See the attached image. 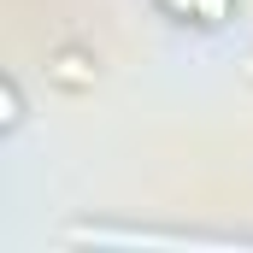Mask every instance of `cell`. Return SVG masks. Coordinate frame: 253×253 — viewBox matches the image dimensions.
<instances>
[{
  "label": "cell",
  "mask_w": 253,
  "mask_h": 253,
  "mask_svg": "<svg viewBox=\"0 0 253 253\" xmlns=\"http://www.w3.org/2000/svg\"><path fill=\"white\" fill-rule=\"evenodd\" d=\"M159 6L177 12V18H194V24H224L236 12V0H159Z\"/></svg>",
  "instance_id": "6da1fadb"
}]
</instances>
